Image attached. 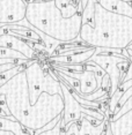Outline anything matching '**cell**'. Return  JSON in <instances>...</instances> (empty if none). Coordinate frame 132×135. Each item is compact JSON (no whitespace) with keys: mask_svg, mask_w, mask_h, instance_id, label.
<instances>
[{"mask_svg":"<svg viewBox=\"0 0 132 135\" xmlns=\"http://www.w3.org/2000/svg\"><path fill=\"white\" fill-rule=\"evenodd\" d=\"M0 94L5 95L6 104L11 114L23 127L29 131H37L64 111L61 95L41 94L37 102L30 104L28 82L26 73L21 70L8 82L0 87Z\"/></svg>","mask_w":132,"mask_h":135,"instance_id":"cell-1","label":"cell"},{"mask_svg":"<svg viewBox=\"0 0 132 135\" xmlns=\"http://www.w3.org/2000/svg\"><path fill=\"white\" fill-rule=\"evenodd\" d=\"M79 38L90 47L126 49L132 43V17L115 14L95 5L94 24H82Z\"/></svg>","mask_w":132,"mask_h":135,"instance_id":"cell-2","label":"cell"},{"mask_svg":"<svg viewBox=\"0 0 132 135\" xmlns=\"http://www.w3.org/2000/svg\"><path fill=\"white\" fill-rule=\"evenodd\" d=\"M26 20L41 32L61 43H72L78 38L82 26L81 13L65 19L57 8L54 0L29 2Z\"/></svg>","mask_w":132,"mask_h":135,"instance_id":"cell-3","label":"cell"},{"mask_svg":"<svg viewBox=\"0 0 132 135\" xmlns=\"http://www.w3.org/2000/svg\"><path fill=\"white\" fill-rule=\"evenodd\" d=\"M27 82H28L29 99L30 104H35L37 102L41 94L47 93L49 95H61L60 82L57 76L53 75L51 70L45 72L42 65L36 60H31L30 64L24 69Z\"/></svg>","mask_w":132,"mask_h":135,"instance_id":"cell-4","label":"cell"},{"mask_svg":"<svg viewBox=\"0 0 132 135\" xmlns=\"http://www.w3.org/2000/svg\"><path fill=\"white\" fill-rule=\"evenodd\" d=\"M90 61L99 65L110 79V91H109V98L112 96L113 93L117 90L119 83H121V74L117 67L118 62L128 60L124 57H117V56H106V54H93L90 57Z\"/></svg>","mask_w":132,"mask_h":135,"instance_id":"cell-5","label":"cell"},{"mask_svg":"<svg viewBox=\"0 0 132 135\" xmlns=\"http://www.w3.org/2000/svg\"><path fill=\"white\" fill-rule=\"evenodd\" d=\"M24 0H0V24H16L26 19Z\"/></svg>","mask_w":132,"mask_h":135,"instance_id":"cell-6","label":"cell"},{"mask_svg":"<svg viewBox=\"0 0 132 135\" xmlns=\"http://www.w3.org/2000/svg\"><path fill=\"white\" fill-rule=\"evenodd\" d=\"M60 82L61 91H63V99H64V111L61 113L63 118H61V126H65L69 122L78 121L81 118L82 113V105L78 103V100L73 97L72 93L70 91L69 87L65 82L60 78H58Z\"/></svg>","mask_w":132,"mask_h":135,"instance_id":"cell-7","label":"cell"},{"mask_svg":"<svg viewBox=\"0 0 132 135\" xmlns=\"http://www.w3.org/2000/svg\"><path fill=\"white\" fill-rule=\"evenodd\" d=\"M109 122V118H104V120L100 125L95 126L84 117L81 113V118L78 121L69 122L63 127L65 131V135H103L106 132V127Z\"/></svg>","mask_w":132,"mask_h":135,"instance_id":"cell-8","label":"cell"},{"mask_svg":"<svg viewBox=\"0 0 132 135\" xmlns=\"http://www.w3.org/2000/svg\"><path fill=\"white\" fill-rule=\"evenodd\" d=\"M0 47H7L21 52L29 60H35L36 58V50H34L26 41H23L17 36L8 35V33L1 35L0 36Z\"/></svg>","mask_w":132,"mask_h":135,"instance_id":"cell-9","label":"cell"},{"mask_svg":"<svg viewBox=\"0 0 132 135\" xmlns=\"http://www.w3.org/2000/svg\"><path fill=\"white\" fill-rule=\"evenodd\" d=\"M54 69L59 70V72L64 73V74L78 80L80 82V93L79 94L88 95L99 89L95 74L93 72H90V70H84L81 73H75V72H70V70H64V69H57V68H54Z\"/></svg>","mask_w":132,"mask_h":135,"instance_id":"cell-10","label":"cell"},{"mask_svg":"<svg viewBox=\"0 0 132 135\" xmlns=\"http://www.w3.org/2000/svg\"><path fill=\"white\" fill-rule=\"evenodd\" d=\"M95 47H89L84 52H79L71 56H52L50 57V61L54 64H66V65H78V64H85L86 61L90 59L94 54Z\"/></svg>","mask_w":132,"mask_h":135,"instance_id":"cell-11","label":"cell"},{"mask_svg":"<svg viewBox=\"0 0 132 135\" xmlns=\"http://www.w3.org/2000/svg\"><path fill=\"white\" fill-rule=\"evenodd\" d=\"M109 127L112 135H130L132 134V110L123 114L117 120L109 121Z\"/></svg>","mask_w":132,"mask_h":135,"instance_id":"cell-12","label":"cell"},{"mask_svg":"<svg viewBox=\"0 0 132 135\" xmlns=\"http://www.w3.org/2000/svg\"><path fill=\"white\" fill-rule=\"evenodd\" d=\"M99 4L108 12L132 17V5L123 0H99Z\"/></svg>","mask_w":132,"mask_h":135,"instance_id":"cell-13","label":"cell"},{"mask_svg":"<svg viewBox=\"0 0 132 135\" xmlns=\"http://www.w3.org/2000/svg\"><path fill=\"white\" fill-rule=\"evenodd\" d=\"M54 4L65 19L72 17L76 13H79L78 6L73 2V0H54Z\"/></svg>","mask_w":132,"mask_h":135,"instance_id":"cell-14","label":"cell"},{"mask_svg":"<svg viewBox=\"0 0 132 135\" xmlns=\"http://www.w3.org/2000/svg\"><path fill=\"white\" fill-rule=\"evenodd\" d=\"M96 0H88L87 6L82 9L81 13V20L82 24H87L89 27H93L94 24V14H95V5H96Z\"/></svg>","mask_w":132,"mask_h":135,"instance_id":"cell-15","label":"cell"},{"mask_svg":"<svg viewBox=\"0 0 132 135\" xmlns=\"http://www.w3.org/2000/svg\"><path fill=\"white\" fill-rule=\"evenodd\" d=\"M31 61V60H30ZM30 61L28 64H24V65H17V66H15L13 67V68H11V69H8V70H6V72H2V73H0V87L1 85H4L6 82H8L10 80L13 78L14 75H16L19 72H21V70H24L26 69V67L30 64Z\"/></svg>","mask_w":132,"mask_h":135,"instance_id":"cell-16","label":"cell"},{"mask_svg":"<svg viewBox=\"0 0 132 135\" xmlns=\"http://www.w3.org/2000/svg\"><path fill=\"white\" fill-rule=\"evenodd\" d=\"M0 59H16V60H29L21 52H17L12 49L0 47Z\"/></svg>","mask_w":132,"mask_h":135,"instance_id":"cell-17","label":"cell"},{"mask_svg":"<svg viewBox=\"0 0 132 135\" xmlns=\"http://www.w3.org/2000/svg\"><path fill=\"white\" fill-rule=\"evenodd\" d=\"M130 110H132V96L129 98V99L125 102L124 104H123V106L121 107V109L118 110L117 112L113 114L111 118L109 119V121H113V120H117L118 118H121V117L123 115V114H125L126 112H129Z\"/></svg>","mask_w":132,"mask_h":135,"instance_id":"cell-18","label":"cell"},{"mask_svg":"<svg viewBox=\"0 0 132 135\" xmlns=\"http://www.w3.org/2000/svg\"><path fill=\"white\" fill-rule=\"evenodd\" d=\"M129 65H130V60H125V61H122V62H118L117 64L119 74H121V82L123 81V79H124L125 74H126L128 68H129Z\"/></svg>","mask_w":132,"mask_h":135,"instance_id":"cell-19","label":"cell"},{"mask_svg":"<svg viewBox=\"0 0 132 135\" xmlns=\"http://www.w3.org/2000/svg\"><path fill=\"white\" fill-rule=\"evenodd\" d=\"M60 133H61V120L58 122L52 129L45 131V132H43V133L38 134V135H60Z\"/></svg>","mask_w":132,"mask_h":135,"instance_id":"cell-20","label":"cell"},{"mask_svg":"<svg viewBox=\"0 0 132 135\" xmlns=\"http://www.w3.org/2000/svg\"><path fill=\"white\" fill-rule=\"evenodd\" d=\"M101 88L104 89L106 91H108V94H109V91H110V79H109L108 74H106L103 76L102 82H101Z\"/></svg>","mask_w":132,"mask_h":135,"instance_id":"cell-21","label":"cell"},{"mask_svg":"<svg viewBox=\"0 0 132 135\" xmlns=\"http://www.w3.org/2000/svg\"><path fill=\"white\" fill-rule=\"evenodd\" d=\"M0 117H2V118L11 119V120H15V118L11 114L8 107H1V106H0Z\"/></svg>","mask_w":132,"mask_h":135,"instance_id":"cell-22","label":"cell"},{"mask_svg":"<svg viewBox=\"0 0 132 135\" xmlns=\"http://www.w3.org/2000/svg\"><path fill=\"white\" fill-rule=\"evenodd\" d=\"M17 65H19V64H4V65H0V73L6 72V70L13 68V67L17 66Z\"/></svg>","mask_w":132,"mask_h":135,"instance_id":"cell-23","label":"cell"},{"mask_svg":"<svg viewBox=\"0 0 132 135\" xmlns=\"http://www.w3.org/2000/svg\"><path fill=\"white\" fill-rule=\"evenodd\" d=\"M128 80H132V62H131V61H130V65H129L128 72H126V74H125L124 79H123V81H128Z\"/></svg>","mask_w":132,"mask_h":135,"instance_id":"cell-24","label":"cell"},{"mask_svg":"<svg viewBox=\"0 0 132 135\" xmlns=\"http://www.w3.org/2000/svg\"><path fill=\"white\" fill-rule=\"evenodd\" d=\"M0 106L7 107V104H6V97H5V95H2V94H0Z\"/></svg>","mask_w":132,"mask_h":135,"instance_id":"cell-25","label":"cell"},{"mask_svg":"<svg viewBox=\"0 0 132 135\" xmlns=\"http://www.w3.org/2000/svg\"><path fill=\"white\" fill-rule=\"evenodd\" d=\"M0 135H15L13 132H10V131H2L0 129Z\"/></svg>","mask_w":132,"mask_h":135,"instance_id":"cell-26","label":"cell"},{"mask_svg":"<svg viewBox=\"0 0 132 135\" xmlns=\"http://www.w3.org/2000/svg\"><path fill=\"white\" fill-rule=\"evenodd\" d=\"M108 124H109V122H108ZM104 135H112L111 129H110L109 125H107V127H106V132H104Z\"/></svg>","mask_w":132,"mask_h":135,"instance_id":"cell-27","label":"cell"},{"mask_svg":"<svg viewBox=\"0 0 132 135\" xmlns=\"http://www.w3.org/2000/svg\"><path fill=\"white\" fill-rule=\"evenodd\" d=\"M126 50H129V51H131V52H132V43H131V44L126 47Z\"/></svg>","mask_w":132,"mask_h":135,"instance_id":"cell-28","label":"cell"},{"mask_svg":"<svg viewBox=\"0 0 132 135\" xmlns=\"http://www.w3.org/2000/svg\"><path fill=\"white\" fill-rule=\"evenodd\" d=\"M60 135H65V131H64V128L61 127V133H60ZM104 135V134H103Z\"/></svg>","mask_w":132,"mask_h":135,"instance_id":"cell-29","label":"cell"},{"mask_svg":"<svg viewBox=\"0 0 132 135\" xmlns=\"http://www.w3.org/2000/svg\"><path fill=\"white\" fill-rule=\"evenodd\" d=\"M123 1H125V2H129V4H130V2H132V0H123Z\"/></svg>","mask_w":132,"mask_h":135,"instance_id":"cell-30","label":"cell"},{"mask_svg":"<svg viewBox=\"0 0 132 135\" xmlns=\"http://www.w3.org/2000/svg\"><path fill=\"white\" fill-rule=\"evenodd\" d=\"M128 53L130 54V57H132V52H131V51H129V50H128Z\"/></svg>","mask_w":132,"mask_h":135,"instance_id":"cell-31","label":"cell"}]
</instances>
